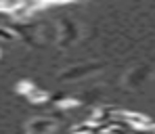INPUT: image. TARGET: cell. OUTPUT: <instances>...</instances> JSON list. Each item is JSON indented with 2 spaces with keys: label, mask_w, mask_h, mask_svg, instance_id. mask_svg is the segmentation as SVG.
Listing matches in <instances>:
<instances>
[{
  "label": "cell",
  "mask_w": 155,
  "mask_h": 134,
  "mask_svg": "<svg viewBox=\"0 0 155 134\" xmlns=\"http://www.w3.org/2000/svg\"><path fill=\"white\" fill-rule=\"evenodd\" d=\"M52 128H54V124L48 117H40V119H36V122L29 124V132H34V134H44V132H48V130H52Z\"/></svg>",
  "instance_id": "1"
},
{
  "label": "cell",
  "mask_w": 155,
  "mask_h": 134,
  "mask_svg": "<svg viewBox=\"0 0 155 134\" xmlns=\"http://www.w3.org/2000/svg\"><path fill=\"white\" fill-rule=\"evenodd\" d=\"M92 69H97V67H78V69H74V71L63 74L61 80H67V78H80V76H84V74H88V71H92Z\"/></svg>",
  "instance_id": "2"
},
{
  "label": "cell",
  "mask_w": 155,
  "mask_h": 134,
  "mask_svg": "<svg viewBox=\"0 0 155 134\" xmlns=\"http://www.w3.org/2000/svg\"><path fill=\"white\" fill-rule=\"evenodd\" d=\"M0 38H2V40H15V34H13V29L0 25Z\"/></svg>",
  "instance_id": "3"
}]
</instances>
